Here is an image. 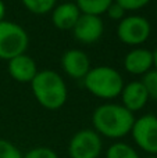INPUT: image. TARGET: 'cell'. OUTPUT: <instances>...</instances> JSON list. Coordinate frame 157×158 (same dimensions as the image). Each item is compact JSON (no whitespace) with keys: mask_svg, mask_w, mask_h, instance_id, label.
Returning <instances> with one entry per match:
<instances>
[{"mask_svg":"<svg viewBox=\"0 0 157 158\" xmlns=\"http://www.w3.org/2000/svg\"><path fill=\"white\" fill-rule=\"evenodd\" d=\"M135 119V115L118 103L100 104L92 114L93 131L111 140H120L129 135Z\"/></svg>","mask_w":157,"mask_h":158,"instance_id":"1","label":"cell"},{"mask_svg":"<svg viewBox=\"0 0 157 158\" xmlns=\"http://www.w3.org/2000/svg\"><path fill=\"white\" fill-rule=\"evenodd\" d=\"M31 90L36 101L49 111L60 110L68 98L66 81L53 69L38 71L31 82Z\"/></svg>","mask_w":157,"mask_h":158,"instance_id":"2","label":"cell"},{"mask_svg":"<svg viewBox=\"0 0 157 158\" xmlns=\"http://www.w3.org/2000/svg\"><path fill=\"white\" fill-rule=\"evenodd\" d=\"M124 85L122 75L116 68L107 65L91 68L83 78V86L91 94L107 101L120 97Z\"/></svg>","mask_w":157,"mask_h":158,"instance_id":"3","label":"cell"},{"mask_svg":"<svg viewBox=\"0 0 157 158\" xmlns=\"http://www.w3.org/2000/svg\"><path fill=\"white\" fill-rule=\"evenodd\" d=\"M29 36L19 24L3 19L0 22V60H11L27 52Z\"/></svg>","mask_w":157,"mask_h":158,"instance_id":"4","label":"cell"},{"mask_svg":"<svg viewBox=\"0 0 157 158\" xmlns=\"http://www.w3.org/2000/svg\"><path fill=\"white\" fill-rule=\"evenodd\" d=\"M152 33V25L143 15L132 14L125 15L117 25V38L124 44L139 47L143 44Z\"/></svg>","mask_w":157,"mask_h":158,"instance_id":"5","label":"cell"},{"mask_svg":"<svg viewBox=\"0 0 157 158\" xmlns=\"http://www.w3.org/2000/svg\"><path fill=\"white\" fill-rule=\"evenodd\" d=\"M70 158H99L103 151V139L93 129H81L68 142Z\"/></svg>","mask_w":157,"mask_h":158,"instance_id":"6","label":"cell"},{"mask_svg":"<svg viewBox=\"0 0 157 158\" xmlns=\"http://www.w3.org/2000/svg\"><path fill=\"white\" fill-rule=\"evenodd\" d=\"M131 136L139 147L147 156H157V117L153 114H145L136 118L131 129Z\"/></svg>","mask_w":157,"mask_h":158,"instance_id":"7","label":"cell"},{"mask_svg":"<svg viewBox=\"0 0 157 158\" xmlns=\"http://www.w3.org/2000/svg\"><path fill=\"white\" fill-rule=\"evenodd\" d=\"M104 32V22L102 17L81 14L79 19L77 21L75 27L72 28L74 38L82 44L96 43Z\"/></svg>","mask_w":157,"mask_h":158,"instance_id":"8","label":"cell"},{"mask_svg":"<svg viewBox=\"0 0 157 158\" xmlns=\"http://www.w3.org/2000/svg\"><path fill=\"white\" fill-rule=\"evenodd\" d=\"M61 67L66 75L72 79H82L91 71V58L79 49H70L61 57Z\"/></svg>","mask_w":157,"mask_h":158,"instance_id":"9","label":"cell"},{"mask_svg":"<svg viewBox=\"0 0 157 158\" xmlns=\"http://www.w3.org/2000/svg\"><path fill=\"white\" fill-rule=\"evenodd\" d=\"M124 68L131 75L143 77L153 68V52L145 47H134L124 57Z\"/></svg>","mask_w":157,"mask_h":158,"instance_id":"10","label":"cell"},{"mask_svg":"<svg viewBox=\"0 0 157 158\" xmlns=\"http://www.w3.org/2000/svg\"><path fill=\"white\" fill-rule=\"evenodd\" d=\"M120 98H121L122 106L132 114L141 111L149 101L147 92L141 81H132L129 83L124 85Z\"/></svg>","mask_w":157,"mask_h":158,"instance_id":"11","label":"cell"},{"mask_svg":"<svg viewBox=\"0 0 157 158\" xmlns=\"http://www.w3.org/2000/svg\"><path fill=\"white\" fill-rule=\"evenodd\" d=\"M7 71L14 81L19 83H31L38 74V67L35 60L24 53L7 61Z\"/></svg>","mask_w":157,"mask_h":158,"instance_id":"12","label":"cell"},{"mask_svg":"<svg viewBox=\"0 0 157 158\" xmlns=\"http://www.w3.org/2000/svg\"><path fill=\"white\" fill-rule=\"evenodd\" d=\"M78 6L72 2H66L57 4L52 10V22L60 31H72L77 21L81 17Z\"/></svg>","mask_w":157,"mask_h":158,"instance_id":"13","label":"cell"},{"mask_svg":"<svg viewBox=\"0 0 157 158\" xmlns=\"http://www.w3.org/2000/svg\"><path fill=\"white\" fill-rule=\"evenodd\" d=\"M114 0H75V4L78 6L82 14L89 15H103L106 14L107 8L113 4Z\"/></svg>","mask_w":157,"mask_h":158,"instance_id":"14","label":"cell"},{"mask_svg":"<svg viewBox=\"0 0 157 158\" xmlns=\"http://www.w3.org/2000/svg\"><path fill=\"white\" fill-rule=\"evenodd\" d=\"M106 158H141L135 147L125 142H114L106 150Z\"/></svg>","mask_w":157,"mask_h":158,"instance_id":"15","label":"cell"},{"mask_svg":"<svg viewBox=\"0 0 157 158\" xmlns=\"http://www.w3.org/2000/svg\"><path fill=\"white\" fill-rule=\"evenodd\" d=\"M21 3L29 13L36 15L52 13V10L57 6V0H21Z\"/></svg>","mask_w":157,"mask_h":158,"instance_id":"16","label":"cell"},{"mask_svg":"<svg viewBox=\"0 0 157 158\" xmlns=\"http://www.w3.org/2000/svg\"><path fill=\"white\" fill-rule=\"evenodd\" d=\"M141 82L143 83L149 98H153V100L157 101V71L156 69H152L147 74H145L142 77Z\"/></svg>","mask_w":157,"mask_h":158,"instance_id":"17","label":"cell"},{"mask_svg":"<svg viewBox=\"0 0 157 158\" xmlns=\"http://www.w3.org/2000/svg\"><path fill=\"white\" fill-rule=\"evenodd\" d=\"M24 154L21 153L15 144L6 139H0V158H22Z\"/></svg>","mask_w":157,"mask_h":158,"instance_id":"18","label":"cell"},{"mask_svg":"<svg viewBox=\"0 0 157 158\" xmlns=\"http://www.w3.org/2000/svg\"><path fill=\"white\" fill-rule=\"evenodd\" d=\"M22 158H60V157L53 148L46 147V146H38V147L28 150Z\"/></svg>","mask_w":157,"mask_h":158,"instance_id":"19","label":"cell"},{"mask_svg":"<svg viewBox=\"0 0 157 158\" xmlns=\"http://www.w3.org/2000/svg\"><path fill=\"white\" fill-rule=\"evenodd\" d=\"M114 2L118 3L125 11H138L146 7L150 0H114Z\"/></svg>","mask_w":157,"mask_h":158,"instance_id":"20","label":"cell"},{"mask_svg":"<svg viewBox=\"0 0 157 158\" xmlns=\"http://www.w3.org/2000/svg\"><path fill=\"white\" fill-rule=\"evenodd\" d=\"M125 13H127V11H125L124 8L116 2H113V4H111L110 7L107 8V11H106V14H107L108 18L114 19V21H118V22L125 17Z\"/></svg>","mask_w":157,"mask_h":158,"instance_id":"21","label":"cell"},{"mask_svg":"<svg viewBox=\"0 0 157 158\" xmlns=\"http://www.w3.org/2000/svg\"><path fill=\"white\" fill-rule=\"evenodd\" d=\"M6 17V4H4V0H0V22L4 19Z\"/></svg>","mask_w":157,"mask_h":158,"instance_id":"22","label":"cell"},{"mask_svg":"<svg viewBox=\"0 0 157 158\" xmlns=\"http://www.w3.org/2000/svg\"><path fill=\"white\" fill-rule=\"evenodd\" d=\"M153 67H155V69L157 71V47L155 49V52H153Z\"/></svg>","mask_w":157,"mask_h":158,"instance_id":"23","label":"cell"},{"mask_svg":"<svg viewBox=\"0 0 157 158\" xmlns=\"http://www.w3.org/2000/svg\"><path fill=\"white\" fill-rule=\"evenodd\" d=\"M145 158H157V156H146Z\"/></svg>","mask_w":157,"mask_h":158,"instance_id":"24","label":"cell"},{"mask_svg":"<svg viewBox=\"0 0 157 158\" xmlns=\"http://www.w3.org/2000/svg\"><path fill=\"white\" fill-rule=\"evenodd\" d=\"M156 117H157V115H156Z\"/></svg>","mask_w":157,"mask_h":158,"instance_id":"25","label":"cell"}]
</instances>
